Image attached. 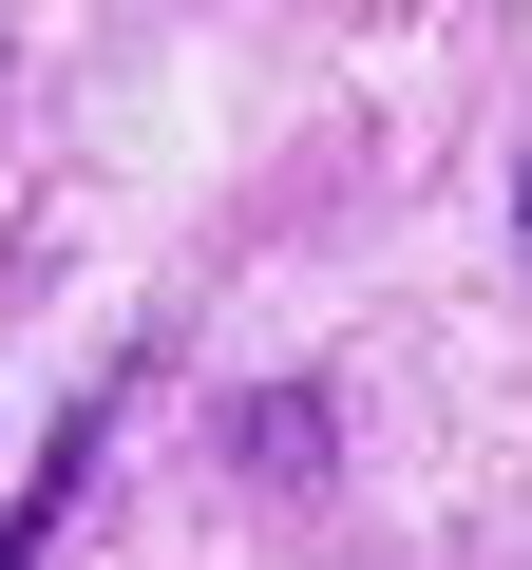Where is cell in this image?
Wrapping results in <instances>:
<instances>
[{
    "instance_id": "obj_1",
    "label": "cell",
    "mask_w": 532,
    "mask_h": 570,
    "mask_svg": "<svg viewBox=\"0 0 532 570\" xmlns=\"http://www.w3.org/2000/svg\"><path fill=\"white\" fill-rule=\"evenodd\" d=\"M513 247H532V171H513Z\"/></svg>"
}]
</instances>
